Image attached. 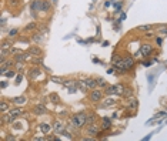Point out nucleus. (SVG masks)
<instances>
[{
  "label": "nucleus",
  "instance_id": "nucleus-31",
  "mask_svg": "<svg viewBox=\"0 0 167 141\" xmlns=\"http://www.w3.org/2000/svg\"><path fill=\"white\" fill-rule=\"evenodd\" d=\"M17 34H19V29H10V30H9V33H7V37H9V38H14Z\"/></svg>",
  "mask_w": 167,
  "mask_h": 141
},
{
  "label": "nucleus",
  "instance_id": "nucleus-8",
  "mask_svg": "<svg viewBox=\"0 0 167 141\" xmlns=\"http://www.w3.org/2000/svg\"><path fill=\"white\" fill-rule=\"evenodd\" d=\"M151 53H153V46L148 44V43L141 44V47H140V56H143V57H147V56H150Z\"/></svg>",
  "mask_w": 167,
  "mask_h": 141
},
{
  "label": "nucleus",
  "instance_id": "nucleus-6",
  "mask_svg": "<svg viewBox=\"0 0 167 141\" xmlns=\"http://www.w3.org/2000/svg\"><path fill=\"white\" fill-rule=\"evenodd\" d=\"M123 63H124V67H126V70L127 71L133 70V69L136 67V61L131 56H124V57H123Z\"/></svg>",
  "mask_w": 167,
  "mask_h": 141
},
{
  "label": "nucleus",
  "instance_id": "nucleus-3",
  "mask_svg": "<svg viewBox=\"0 0 167 141\" xmlns=\"http://www.w3.org/2000/svg\"><path fill=\"white\" fill-rule=\"evenodd\" d=\"M124 87L123 86H107L104 89V94L107 96H122Z\"/></svg>",
  "mask_w": 167,
  "mask_h": 141
},
{
  "label": "nucleus",
  "instance_id": "nucleus-20",
  "mask_svg": "<svg viewBox=\"0 0 167 141\" xmlns=\"http://www.w3.org/2000/svg\"><path fill=\"white\" fill-rule=\"evenodd\" d=\"M113 67H114L119 73H122V74H124V73L127 71V70H126V67H124V63H123V58H122V60H119V61H116V63L113 64Z\"/></svg>",
  "mask_w": 167,
  "mask_h": 141
},
{
  "label": "nucleus",
  "instance_id": "nucleus-37",
  "mask_svg": "<svg viewBox=\"0 0 167 141\" xmlns=\"http://www.w3.org/2000/svg\"><path fill=\"white\" fill-rule=\"evenodd\" d=\"M3 76H6L7 78H12V77H14V76H16V71H14V70H7L6 73L3 74Z\"/></svg>",
  "mask_w": 167,
  "mask_h": 141
},
{
  "label": "nucleus",
  "instance_id": "nucleus-25",
  "mask_svg": "<svg viewBox=\"0 0 167 141\" xmlns=\"http://www.w3.org/2000/svg\"><path fill=\"white\" fill-rule=\"evenodd\" d=\"M20 3H22V0H6L7 7H10V9H16V7H19Z\"/></svg>",
  "mask_w": 167,
  "mask_h": 141
},
{
  "label": "nucleus",
  "instance_id": "nucleus-34",
  "mask_svg": "<svg viewBox=\"0 0 167 141\" xmlns=\"http://www.w3.org/2000/svg\"><path fill=\"white\" fill-rule=\"evenodd\" d=\"M14 67H16V71H22L23 67H24V61H16L14 63Z\"/></svg>",
  "mask_w": 167,
  "mask_h": 141
},
{
  "label": "nucleus",
  "instance_id": "nucleus-26",
  "mask_svg": "<svg viewBox=\"0 0 167 141\" xmlns=\"http://www.w3.org/2000/svg\"><path fill=\"white\" fill-rule=\"evenodd\" d=\"M96 81H97V87H102V89H106V87L109 86V84H107V81H106L103 77H97Z\"/></svg>",
  "mask_w": 167,
  "mask_h": 141
},
{
  "label": "nucleus",
  "instance_id": "nucleus-33",
  "mask_svg": "<svg viewBox=\"0 0 167 141\" xmlns=\"http://www.w3.org/2000/svg\"><path fill=\"white\" fill-rule=\"evenodd\" d=\"M77 89H82V91H84V93H86V91L89 90V87L86 86V83H84V81H80V80H77Z\"/></svg>",
  "mask_w": 167,
  "mask_h": 141
},
{
  "label": "nucleus",
  "instance_id": "nucleus-40",
  "mask_svg": "<svg viewBox=\"0 0 167 141\" xmlns=\"http://www.w3.org/2000/svg\"><path fill=\"white\" fill-rule=\"evenodd\" d=\"M22 80H23V76H22V74H17V76H16V81H14V83L20 84V81H22Z\"/></svg>",
  "mask_w": 167,
  "mask_h": 141
},
{
  "label": "nucleus",
  "instance_id": "nucleus-38",
  "mask_svg": "<svg viewBox=\"0 0 167 141\" xmlns=\"http://www.w3.org/2000/svg\"><path fill=\"white\" fill-rule=\"evenodd\" d=\"M60 134H62V135H64V137H67L69 140H71V138H73V135H71V133H70V131H66V130H63V131H62Z\"/></svg>",
  "mask_w": 167,
  "mask_h": 141
},
{
  "label": "nucleus",
  "instance_id": "nucleus-45",
  "mask_svg": "<svg viewBox=\"0 0 167 141\" xmlns=\"http://www.w3.org/2000/svg\"><path fill=\"white\" fill-rule=\"evenodd\" d=\"M50 1H51V4H57L59 0H50Z\"/></svg>",
  "mask_w": 167,
  "mask_h": 141
},
{
  "label": "nucleus",
  "instance_id": "nucleus-36",
  "mask_svg": "<svg viewBox=\"0 0 167 141\" xmlns=\"http://www.w3.org/2000/svg\"><path fill=\"white\" fill-rule=\"evenodd\" d=\"M122 56H120V54H117V53H114V54H113V56H111V64H114L116 61H119V60H122Z\"/></svg>",
  "mask_w": 167,
  "mask_h": 141
},
{
  "label": "nucleus",
  "instance_id": "nucleus-10",
  "mask_svg": "<svg viewBox=\"0 0 167 141\" xmlns=\"http://www.w3.org/2000/svg\"><path fill=\"white\" fill-rule=\"evenodd\" d=\"M100 127H102L103 131H109L110 128L113 127V121H111V118H109V117H103Z\"/></svg>",
  "mask_w": 167,
  "mask_h": 141
},
{
  "label": "nucleus",
  "instance_id": "nucleus-7",
  "mask_svg": "<svg viewBox=\"0 0 167 141\" xmlns=\"http://www.w3.org/2000/svg\"><path fill=\"white\" fill-rule=\"evenodd\" d=\"M27 51L30 53V56L32 57H43V50H42V47H39V46H30Z\"/></svg>",
  "mask_w": 167,
  "mask_h": 141
},
{
  "label": "nucleus",
  "instance_id": "nucleus-14",
  "mask_svg": "<svg viewBox=\"0 0 167 141\" xmlns=\"http://www.w3.org/2000/svg\"><path fill=\"white\" fill-rule=\"evenodd\" d=\"M137 106H139V100L134 98V97H128L127 101H126V107H127L128 110H136Z\"/></svg>",
  "mask_w": 167,
  "mask_h": 141
},
{
  "label": "nucleus",
  "instance_id": "nucleus-2",
  "mask_svg": "<svg viewBox=\"0 0 167 141\" xmlns=\"http://www.w3.org/2000/svg\"><path fill=\"white\" fill-rule=\"evenodd\" d=\"M103 97H104V90H100L99 87H96V89H93L91 91H90L89 100L91 103L97 104V103H100L103 100Z\"/></svg>",
  "mask_w": 167,
  "mask_h": 141
},
{
  "label": "nucleus",
  "instance_id": "nucleus-5",
  "mask_svg": "<svg viewBox=\"0 0 167 141\" xmlns=\"http://www.w3.org/2000/svg\"><path fill=\"white\" fill-rule=\"evenodd\" d=\"M47 33V29L46 30H40V32H34L32 34V41L34 44H42L45 41V36Z\"/></svg>",
  "mask_w": 167,
  "mask_h": 141
},
{
  "label": "nucleus",
  "instance_id": "nucleus-42",
  "mask_svg": "<svg viewBox=\"0 0 167 141\" xmlns=\"http://www.w3.org/2000/svg\"><path fill=\"white\" fill-rule=\"evenodd\" d=\"M116 71H117V70L113 67V69H109V70H107V73H109V74H113V73H116Z\"/></svg>",
  "mask_w": 167,
  "mask_h": 141
},
{
  "label": "nucleus",
  "instance_id": "nucleus-30",
  "mask_svg": "<svg viewBox=\"0 0 167 141\" xmlns=\"http://www.w3.org/2000/svg\"><path fill=\"white\" fill-rule=\"evenodd\" d=\"M49 100H50L51 103H54V104H59V103H60V97H59L56 93H51L50 96H49Z\"/></svg>",
  "mask_w": 167,
  "mask_h": 141
},
{
  "label": "nucleus",
  "instance_id": "nucleus-23",
  "mask_svg": "<svg viewBox=\"0 0 167 141\" xmlns=\"http://www.w3.org/2000/svg\"><path fill=\"white\" fill-rule=\"evenodd\" d=\"M83 81L86 83V86H87L90 90H93V89H96V87H97L96 78H90V77H87V78H84Z\"/></svg>",
  "mask_w": 167,
  "mask_h": 141
},
{
  "label": "nucleus",
  "instance_id": "nucleus-12",
  "mask_svg": "<svg viewBox=\"0 0 167 141\" xmlns=\"http://www.w3.org/2000/svg\"><path fill=\"white\" fill-rule=\"evenodd\" d=\"M7 114L10 115V117H12L13 120H16L17 117H20V115L23 114V110L20 109L19 106H16L14 109H10V110H9V111H7Z\"/></svg>",
  "mask_w": 167,
  "mask_h": 141
},
{
  "label": "nucleus",
  "instance_id": "nucleus-9",
  "mask_svg": "<svg viewBox=\"0 0 167 141\" xmlns=\"http://www.w3.org/2000/svg\"><path fill=\"white\" fill-rule=\"evenodd\" d=\"M51 125H53V131H54L56 134H60L63 130H66V124H64L62 120H54Z\"/></svg>",
  "mask_w": 167,
  "mask_h": 141
},
{
  "label": "nucleus",
  "instance_id": "nucleus-22",
  "mask_svg": "<svg viewBox=\"0 0 167 141\" xmlns=\"http://www.w3.org/2000/svg\"><path fill=\"white\" fill-rule=\"evenodd\" d=\"M40 74H42V71H40V69H39V67H32V69H30V71H29V77H30L32 80H36Z\"/></svg>",
  "mask_w": 167,
  "mask_h": 141
},
{
  "label": "nucleus",
  "instance_id": "nucleus-32",
  "mask_svg": "<svg viewBox=\"0 0 167 141\" xmlns=\"http://www.w3.org/2000/svg\"><path fill=\"white\" fill-rule=\"evenodd\" d=\"M124 98H128V97H133V89H124L123 90V94Z\"/></svg>",
  "mask_w": 167,
  "mask_h": 141
},
{
  "label": "nucleus",
  "instance_id": "nucleus-24",
  "mask_svg": "<svg viewBox=\"0 0 167 141\" xmlns=\"http://www.w3.org/2000/svg\"><path fill=\"white\" fill-rule=\"evenodd\" d=\"M93 123H97V115L94 111H89L87 113V124H93Z\"/></svg>",
  "mask_w": 167,
  "mask_h": 141
},
{
  "label": "nucleus",
  "instance_id": "nucleus-28",
  "mask_svg": "<svg viewBox=\"0 0 167 141\" xmlns=\"http://www.w3.org/2000/svg\"><path fill=\"white\" fill-rule=\"evenodd\" d=\"M151 29H153V26L151 24H141V26L137 27V30H139V32H146V33L150 32Z\"/></svg>",
  "mask_w": 167,
  "mask_h": 141
},
{
  "label": "nucleus",
  "instance_id": "nucleus-43",
  "mask_svg": "<svg viewBox=\"0 0 167 141\" xmlns=\"http://www.w3.org/2000/svg\"><path fill=\"white\" fill-rule=\"evenodd\" d=\"M0 86H1V89H6V87H7V81H1V84H0Z\"/></svg>",
  "mask_w": 167,
  "mask_h": 141
},
{
  "label": "nucleus",
  "instance_id": "nucleus-16",
  "mask_svg": "<svg viewBox=\"0 0 167 141\" xmlns=\"http://www.w3.org/2000/svg\"><path fill=\"white\" fill-rule=\"evenodd\" d=\"M39 128H40V131H42L43 134L47 135L51 130H53V125H51V124H47V123H40V124H39Z\"/></svg>",
  "mask_w": 167,
  "mask_h": 141
},
{
  "label": "nucleus",
  "instance_id": "nucleus-1",
  "mask_svg": "<svg viewBox=\"0 0 167 141\" xmlns=\"http://www.w3.org/2000/svg\"><path fill=\"white\" fill-rule=\"evenodd\" d=\"M87 125V113H76L70 117L69 127L71 130H80Z\"/></svg>",
  "mask_w": 167,
  "mask_h": 141
},
{
  "label": "nucleus",
  "instance_id": "nucleus-11",
  "mask_svg": "<svg viewBox=\"0 0 167 141\" xmlns=\"http://www.w3.org/2000/svg\"><path fill=\"white\" fill-rule=\"evenodd\" d=\"M36 29H37V23H36V21H30V23H27V24L24 26L23 33H24V34H33V33L36 32Z\"/></svg>",
  "mask_w": 167,
  "mask_h": 141
},
{
  "label": "nucleus",
  "instance_id": "nucleus-44",
  "mask_svg": "<svg viewBox=\"0 0 167 141\" xmlns=\"http://www.w3.org/2000/svg\"><path fill=\"white\" fill-rule=\"evenodd\" d=\"M150 61H143V66H144V67H148V66H150Z\"/></svg>",
  "mask_w": 167,
  "mask_h": 141
},
{
  "label": "nucleus",
  "instance_id": "nucleus-17",
  "mask_svg": "<svg viewBox=\"0 0 167 141\" xmlns=\"http://www.w3.org/2000/svg\"><path fill=\"white\" fill-rule=\"evenodd\" d=\"M114 104H116V100L113 98V96H109L107 98L102 100V107H104V109H107V107H113Z\"/></svg>",
  "mask_w": 167,
  "mask_h": 141
},
{
  "label": "nucleus",
  "instance_id": "nucleus-35",
  "mask_svg": "<svg viewBox=\"0 0 167 141\" xmlns=\"http://www.w3.org/2000/svg\"><path fill=\"white\" fill-rule=\"evenodd\" d=\"M157 33H160V34H167V26H157Z\"/></svg>",
  "mask_w": 167,
  "mask_h": 141
},
{
  "label": "nucleus",
  "instance_id": "nucleus-18",
  "mask_svg": "<svg viewBox=\"0 0 167 141\" xmlns=\"http://www.w3.org/2000/svg\"><path fill=\"white\" fill-rule=\"evenodd\" d=\"M13 66V61L12 60H4V61H1V69H0V73L1 74H4L7 70H10V67Z\"/></svg>",
  "mask_w": 167,
  "mask_h": 141
},
{
  "label": "nucleus",
  "instance_id": "nucleus-19",
  "mask_svg": "<svg viewBox=\"0 0 167 141\" xmlns=\"http://www.w3.org/2000/svg\"><path fill=\"white\" fill-rule=\"evenodd\" d=\"M10 103L12 104H14V106H23V104H26V97L24 96H19V97H13L12 100H10Z\"/></svg>",
  "mask_w": 167,
  "mask_h": 141
},
{
  "label": "nucleus",
  "instance_id": "nucleus-15",
  "mask_svg": "<svg viewBox=\"0 0 167 141\" xmlns=\"http://www.w3.org/2000/svg\"><path fill=\"white\" fill-rule=\"evenodd\" d=\"M33 14H37L39 12H42V0H33L32 4H30Z\"/></svg>",
  "mask_w": 167,
  "mask_h": 141
},
{
  "label": "nucleus",
  "instance_id": "nucleus-13",
  "mask_svg": "<svg viewBox=\"0 0 167 141\" xmlns=\"http://www.w3.org/2000/svg\"><path fill=\"white\" fill-rule=\"evenodd\" d=\"M33 113L36 115H43L47 113V109L45 104H36V106H33Z\"/></svg>",
  "mask_w": 167,
  "mask_h": 141
},
{
  "label": "nucleus",
  "instance_id": "nucleus-39",
  "mask_svg": "<svg viewBox=\"0 0 167 141\" xmlns=\"http://www.w3.org/2000/svg\"><path fill=\"white\" fill-rule=\"evenodd\" d=\"M51 80H53L54 83H60V84L64 83V78H62V77H51Z\"/></svg>",
  "mask_w": 167,
  "mask_h": 141
},
{
  "label": "nucleus",
  "instance_id": "nucleus-27",
  "mask_svg": "<svg viewBox=\"0 0 167 141\" xmlns=\"http://www.w3.org/2000/svg\"><path fill=\"white\" fill-rule=\"evenodd\" d=\"M50 3L49 0H42V12H49L50 10Z\"/></svg>",
  "mask_w": 167,
  "mask_h": 141
},
{
  "label": "nucleus",
  "instance_id": "nucleus-29",
  "mask_svg": "<svg viewBox=\"0 0 167 141\" xmlns=\"http://www.w3.org/2000/svg\"><path fill=\"white\" fill-rule=\"evenodd\" d=\"M10 110V107H9V103H6V101H1L0 103V113L3 114V113H7Z\"/></svg>",
  "mask_w": 167,
  "mask_h": 141
},
{
  "label": "nucleus",
  "instance_id": "nucleus-21",
  "mask_svg": "<svg viewBox=\"0 0 167 141\" xmlns=\"http://www.w3.org/2000/svg\"><path fill=\"white\" fill-rule=\"evenodd\" d=\"M0 49L1 50H7V51H12L13 49V41L9 38V40H3L1 41V46H0Z\"/></svg>",
  "mask_w": 167,
  "mask_h": 141
},
{
  "label": "nucleus",
  "instance_id": "nucleus-41",
  "mask_svg": "<svg viewBox=\"0 0 167 141\" xmlns=\"http://www.w3.org/2000/svg\"><path fill=\"white\" fill-rule=\"evenodd\" d=\"M156 43H157L159 46H161V43H163V40H161L160 37H156Z\"/></svg>",
  "mask_w": 167,
  "mask_h": 141
},
{
  "label": "nucleus",
  "instance_id": "nucleus-4",
  "mask_svg": "<svg viewBox=\"0 0 167 141\" xmlns=\"http://www.w3.org/2000/svg\"><path fill=\"white\" fill-rule=\"evenodd\" d=\"M100 125L97 124V123H93V124H87L86 125V134L87 135H91V137H96L99 135V133H100Z\"/></svg>",
  "mask_w": 167,
  "mask_h": 141
}]
</instances>
